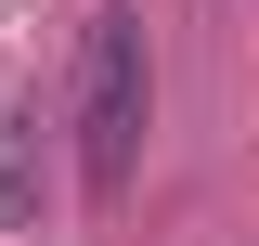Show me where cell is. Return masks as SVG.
<instances>
[{
  "mask_svg": "<svg viewBox=\"0 0 259 246\" xmlns=\"http://www.w3.org/2000/svg\"><path fill=\"white\" fill-rule=\"evenodd\" d=\"M65 130H78V194L117 208V194L143 182V130H156V52H143V13H91Z\"/></svg>",
  "mask_w": 259,
  "mask_h": 246,
  "instance_id": "cell-1",
  "label": "cell"
}]
</instances>
